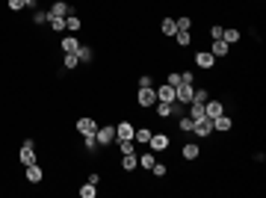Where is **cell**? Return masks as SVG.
Listing matches in <instances>:
<instances>
[{
	"instance_id": "7",
	"label": "cell",
	"mask_w": 266,
	"mask_h": 198,
	"mask_svg": "<svg viewBox=\"0 0 266 198\" xmlns=\"http://www.w3.org/2000/svg\"><path fill=\"white\" fill-rule=\"evenodd\" d=\"M98 124H101V121H98L95 116H80L77 121H74V130L80 133V136H89V133L98 130Z\"/></svg>"
},
{
	"instance_id": "35",
	"label": "cell",
	"mask_w": 266,
	"mask_h": 198,
	"mask_svg": "<svg viewBox=\"0 0 266 198\" xmlns=\"http://www.w3.org/2000/svg\"><path fill=\"white\" fill-rule=\"evenodd\" d=\"M151 175H154V178H166V175H169V166L166 163H154L151 166Z\"/></svg>"
},
{
	"instance_id": "10",
	"label": "cell",
	"mask_w": 266,
	"mask_h": 198,
	"mask_svg": "<svg viewBox=\"0 0 266 198\" xmlns=\"http://www.w3.org/2000/svg\"><path fill=\"white\" fill-rule=\"evenodd\" d=\"M151 110H154V121H169V118H175V104H163V101H157Z\"/></svg>"
},
{
	"instance_id": "37",
	"label": "cell",
	"mask_w": 266,
	"mask_h": 198,
	"mask_svg": "<svg viewBox=\"0 0 266 198\" xmlns=\"http://www.w3.org/2000/svg\"><path fill=\"white\" fill-rule=\"evenodd\" d=\"M6 9L15 15V12H21V9H24V0H6Z\"/></svg>"
},
{
	"instance_id": "31",
	"label": "cell",
	"mask_w": 266,
	"mask_h": 198,
	"mask_svg": "<svg viewBox=\"0 0 266 198\" xmlns=\"http://www.w3.org/2000/svg\"><path fill=\"white\" fill-rule=\"evenodd\" d=\"M30 24H33V27H45V24H48V9H33Z\"/></svg>"
},
{
	"instance_id": "26",
	"label": "cell",
	"mask_w": 266,
	"mask_h": 198,
	"mask_svg": "<svg viewBox=\"0 0 266 198\" xmlns=\"http://www.w3.org/2000/svg\"><path fill=\"white\" fill-rule=\"evenodd\" d=\"M80 142H83V151H86V154H98V151H101L98 139H95V133H89V136H80Z\"/></svg>"
},
{
	"instance_id": "33",
	"label": "cell",
	"mask_w": 266,
	"mask_h": 198,
	"mask_svg": "<svg viewBox=\"0 0 266 198\" xmlns=\"http://www.w3.org/2000/svg\"><path fill=\"white\" fill-rule=\"evenodd\" d=\"M177 130H180V133H193V118L186 116V113H183V116H177Z\"/></svg>"
},
{
	"instance_id": "21",
	"label": "cell",
	"mask_w": 266,
	"mask_h": 198,
	"mask_svg": "<svg viewBox=\"0 0 266 198\" xmlns=\"http://www.w3.org/2000/svg\"><path fill=\"white\" fill-rule=\"evenodd\" d=\"M175 45L180 50H189L193 48V30H177L175 33Z\"/></svg>"
},
{
	"instance_id": "29",
	"label": "cell",
	"mask_w": 266,
	"mask_h": 198,
	"mask_svg": "<svg viewBox=\"0 0 266 198\" xmlns=\"http://www.w3.org/2000/svg\"><path fill=\"white\" fill-rule=\"evenodd\" d=\"M116 145H119L122 154H136V151H139V145H136L133 139H116Z\"/></svg>"
},
{
	"instance_id": "9",
	"label": "cell",
	"mask_w": 266,
	"mask_h": 198,
	"mask_svg": "<svg viewBox=\"0 0 266 198\" xmlns=\"http://www.w3.org/2000/svg\"><path fill=\"white\" fill-rule=\"evenodd\" d=\"M193 95H195V83H177V86H175V101H177V104H183V107H186V104L193 101Z\"/></svg>"
},
{
	"instance_id": "38",
	"label": "cell",
	"mask_w": 266,
	"mask_h": 198,
	"mask_svg": "<svg viewBox=\"0 0 266 198\" xmlns=\"http://www.w3.org/2000/svg\"><path fill=\"white\" fill-rule=\"evenodd\" d=\"M166 83H169V86H177V83H180V71H175V68H172V71L166 74Z\"/></svg>"
},
{
	"instance_id": "20",
	"label": "cell",
	"mask_w": 266,
	"mask_h": 198,
	"mask_svg": "<svg viewBox=\"0 0 266 198\" xmlns=\"http://www.w3.org/2000/svg\"><path fill=\"white\" fill-rule=\"evenodd\" d=\"M136 154H139V151H136ZM136 154H122V172H127V175H133V172H136V169H139V157H136Z\"/></svg>"
},
{
	"instance_id": "39",
	"label": "cell",
	"mask_w": 266,
	"mask_h": 198,
	"mask_svg": "<svg viewBox=\"0 0 266 198\" xmlns=\"http://www.w3.org/2000/svg\"><path fill=\"white\" fill-rule=\"evenodd\" d=\"M136 86H154V77H151V74H139Z\"/></svg>"
},
{
	"instance_id": "8",
	"label": "cell",
	"mask_w": 266,
	"mask_h": 198,
	"mask_svg": "<svg viewBox=\"0 0 266 198\" xmlns=\"http://www.w3.org/2000/svg\"><path fill=\"white\" fill-rule=\"evenodd\" d=\"M51 15H59V18H68L77 12V6L74 3H68V0H51V9H48Z\"/></svg>"
},
{
	"instance_id": "15",
	"label": "cell",
	"mask_w": 266,
	"mask_h": 198,
	"mask_svg": "<svg viewBox=\"0 0 266 198\" xmlns=\"http://www.w3.org/2000/svg\"><path fill=\"white\" fill-rule=\"evenodd\" d=\"M133 130H136V124H133L130 118H119V124H116V139H133Z\"/></svg>"
},
{
	"instance_id": "5",
	"label": "cell",
	"mask_w": 266,
	"mask_h": 198,
	"mask_svg": "<svg viewBox=\"0 0 266 198\" xmlns=\"http://www.w3.org/2000/svg\"><path fill=\"white\" fill-rule=\"evenodd\" d=\"M193 136L195 139H210L213 136V118H195L193 121Z\"/></svg>"
},
{
	"instance_id": "32",
	"label": "cell",
	"mask_w": 266,
	"mask_h": 198,
	"mask_svg": "<svg viewBox=\"0 0 266 198\" xmlns=\"http://www.w3.org/2000/svg\"><path fill=\"white\" fill-rule=\"evenodd\" d=\"M77 192H80V198H98V186L86 181L83 186H80V189H77Z\"/></svg>"
},
{
	"instance_id": "28",
	"label": "cell",
	"mask_w": 266,
	"mask_h": 198,
	"mask_svg": "<svg viewBox=\"0 0 266 198\" xmlns=\"http://www.w3.org/2000/svg\"><path fill=\"white\" fill-rule=\"evenodd\" d=\"M77 68H80L77 53H62V71H77Z\"/></svg>"
},
{
	"instance_id": "19",
	"label": "cell",
	"mask_w": 266,
	"mask_h": 198,
	"mask_svg": "<svg viewBox=\"0 0 266 198\" xmlns=\"http://www.w3.org/2000/svg\"><path fill=\"white\" fill-rule=\"evenodd\" d=\"M154 89H157V101H163V104H175V86L160 83V86H154Z\"/></svg>"
},
{
	"instance_id": "30",
	"label": "cell",
	"mask_w": 266,
	"mask_h": 198,
	"mask_svg": "<svg viewBox=\"0 0 266 198\" xmlns=\"http://www.w3.org/2000/svg\"><path fill=\"white\" fill-rule=\"evenodd\" d=\"M193 101L195 104H207V101H210V89H207V86H195ZM193 101H189V104H193Z\"/></svg>"
},
{
	"instance_id": "25",
	"label": "cell",
	"mask_w": 266,
	"mask_h": 198,
	"mask_svg": "<svg viewBox=\"0 0 266 198\" xmlns=\"http://www.w3.org/2000/svg\"><path fill=\"white\" fill-rule=\"evenodd\" d=\"M222 39L234 48V45H240V42H243V33H240L237 27H225V30H222Z\"/></svg>"
},
{
	"instance_id": "14",
	"label": "cell",
	"mask_w": 266,
	"mask_h": 198,
	"mask_svg": "<svg viewBox=\"0 0 266 198\" xmlns=\"http://www.w3.org/2000/svg\"><path fill=\"white\" fill-rule=\"evenodd\" d=\"M231 130H234V118H231L228 113L213 118V133H222V136H225V133H231Z\"/></svg>"
},
{
	"instance_id": "12",
	"label": "cell",
	"mask_w": 266,
	"mask_h": 198,
	"mask_svg": "<svg viewBox=\"0 0 266 198\" xmlns=\"http://www.w3.org/2000/svg\"><path fill=\"white\" fill-rule=\"evenodd\" d=\"M151 133H154V127H151V124H139V127L133 130V142H136L139 148H148V142H151Z\"/></svg>"
},
{
	"instance_id": "13",
	"label": "cell",
	"mask_w": 266,
	"mask_h": 198,
	"mask_svg": "<svg viewBox=\"0 0 266 198\" xmlns=\"http://www.w3.org/2000/svg\"><path fill=\"white\" fill-rule=\"evenodd\" d=\"M207 50H210L216 59H228V56H231V45L225 42V39H213V42H210V48H207Z\"/></svg>"
},
{
	"instance_id": "17",
	"label": "cell",
	"mask_w": 266,
	"mask_h": 198,
	"mask_svg": "<svg viewBox=\"0 0 266 198\" xmlns=\"http://www.w3.org/2000/svg\"><path fill=\"white\" fill-rule=\"evenodd\" d=\"M80 45H83V42H80L77 36H71V33H65L62 39H59V50H62V53H77Z\"/></svg>"
},
{
	"instance_id": "4",
	"label": "cell",
	"mask_w": 266,
	"mask_h": 198,
	"mask_svg": "<svg viewBox=\"0 0 266 198\" xmlns=\"http://www.w3.org/2000/svg\"><path fill=\"white\" fill-rule=\"evenodd\" d=\"M169 145H172V136H169L166 130H154V133H151L148 148L154 151V154H160V151H169Z\"/></svg>"
},
{
	"instance_id": "24",
	"label": "cell",
	"mask_w": 266,
	"mask_h": 198,
	"mask_svg": "<svg viewBox=\"0 0 266 198\" xmlns=\"http://www.w3.org/2000/svg\"><path fill=\"white\" fill-rule=\"evenodd\" d=\"M160 33L166 36V39H175V33H177V24H175V18H163V21H160Z\"/></svg>"
},
{
	"instance_id": "16",
	"label": "cell",
	"mask_w": 266,
	"mask_h": 198,
	"mask_svg": "<svg viewBox=\"0 0 266 198\" xmlns=\"http://www.w3.org/2000/svg\"><path fill=\"white\" fill-rule=\"evenodd\" d=\"M222 113H225V101H219V98H213L210 95V101L204 104V116L216 118V116H222Z\"/></svg>"
},
{
	"instance_id": "18",
	"label": "cell",
	"mask_w": 266,
	"mask_h": 198,
	"mask_svg": "<svg viewBox=\"0 0 266 198\" xmlns=\"http://www.w3.org/2000/svg\"><path fill=\"white\" fill-rule=\"evenodd\" d=\"M18 163H21V169H24V166L39 163V154H35V148H27V145H21V151H18Z\"/></svg>"
},
{
	"instance_id": "34",
	"label": "cell",
	"mask_w": 266,
	"mask_h": 198,
	"mask_svg": "<svg viewBox=\"0 0 266 198\" xmlns=\"http://www.w3.org/2000/svg\"><path fill=\"white\" fill-rule=\"evenodd\" d=\"M175 24H177V30H193V18L189 15H180V18H175Z\"/></svg>"
},
{
	"instance_id": "3",
	"label": "cell",
	"mask_w": 266,
	"mask_h": 198,
	"mask_svg": "<svg viewBox=\"0 0 266 198\" xmlns=\"http://www.w3.org/2000/svg\"><path fill=\"white\" fill-rule=\"evenodd\" d=\"M95 139H98L101 148H112V145H116V124H98Z\"/></svg>"
},
{
	"instance_id": "27",
	"label": "cell",
	"mask_w": 266,
	"mask_h": 198,
	"mask_svg": "<svg viewBox=\"0 0 266 198\" xmlns=\"http://www.w3.org/2000/svg\"><path fill=\"white\" fill-rule=\"evenodd\" d=\"M136 157H139V169H151V166L157 163V154L151 148H145L142 154H136Z\"/></svg>"
},
{
	"instance_id": "11",
	"label": "cell",
	"mask_w": 266,
	"mask_h": 198,
	"mask_svg": "<svg viewBox=\"0 0 266 198\" xmlns=\"http://www.w3.org/2000/svg\"><path fill=\"white\" fill-rule=\"evenodd\" d=\"M180 160H183V163H195V160H201V145H198V142H183V148H180Z\"/></svg>"
},
{
	"instance_id": "22",
	"label": "cell",
	"mask_w": 266,
	"mask_h": 198,
	"mask_svg": "<svg viewBox=\"0 0 266 198\" xmlns=\"http://www.w3.org/2000/svg\"><path fill=\"white\" fill-rule=\"evenodd\" d=\"M77 59H80V65H92L95 62V48L92 45H80L77 48Z\"/></svg>"
},
{
	"instance_id": "36",
	"label": "cell",
	"mask_w": 266,
	"mask_h": 198,
	"mask_svg": "<svg viewBox=\"0 0 266 198\" xmlns=\"http://www.w3.org/2000/svg\"><path fill=\"white\" fill-rule=\"evenodd\" d=\"M222 30H225L222 24H210V27H207V36H210V42H213V39H222Z\"/></svg>"
},
{
	"instance_id": "2",
	"label": "cell",
	"mask_w": 266,
	"mask_h": 198,
	"mask_svg": "<svg viewBox=\"0 0 266 198\" xmlns=\"http://www.w3.org/2000/svg\"><path fill=\"white\" fill-rule=\"evenodd\" d=\"M157 104V89L154 86H136V107L139 110H151Z\"/></svg>"
},
{
	"instance_id": "1",
	"label": "cell",
	"mask_w": 266,
	"mask_h": 198,
	"mask_svg": "<svg viewBox=\"0 0 266 198\" xmlns=\"http://www.w3.org/2000/svg\"><path fill=\"white\" fill-rule=\"evenodd\" d=\"M193 65L198 68V71H207V74H213V71H216V65H219V59H216L207 48H201V50H195V53H193Z\"/></svg>"
},
{
	"instance_id": "40",
	"label": "cell",
	"mask_w": 266,
	"mask_h": 198,
	"mask_svg": "<svg viewBox=\"0 0 266 198\" xmlns=\"http://www.w3.org/2000/svg\"><path fill=\"white\" fill-rule=\"evenodd\" d=\"M86 181L98 186V183H101V175H98V172H89V175H86Z\"/></svg>"
},
{
	"instance_id": "6",
	"label": "cell",
	"mask_w": 266,
	"mask_h": 198,
	"mask_svg": "<svg viewBox=\"0 0 266 198\" xmlns=\"http://www.w3.org/2000/svg\"><path fill=\"white\" fill-rule=\"evenodd\" d=\"M24 181L30 183V186H39V183H45V166H24Z\"/></svg>"
},
{
	"instance_id": "23",
	"label": "cell",
	"mask_w": 266,
	"mask_h": 198,
	"mask_svg": "<svg viewBox=\"0 0 266 198\" xmlns=\"http://www.w3.org/2000/svg\"><path fill=\"white\" fill-rule=\"evenodd\" d=\"M80 30H83V18L77 15V12H74V15H68V18H65V33L77 36V33H80Z\"/></svg>"
}]
</instances>
